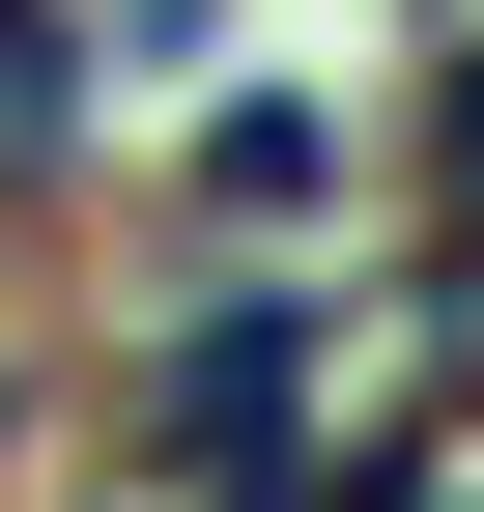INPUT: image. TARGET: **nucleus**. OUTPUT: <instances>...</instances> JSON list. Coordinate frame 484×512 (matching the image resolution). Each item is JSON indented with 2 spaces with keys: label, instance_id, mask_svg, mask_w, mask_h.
<instances>
[{
  "label": "nucleus",
  "instance_id": "nucleus-1",
  "mask_svg": "<svg viewBox=\"0 0 484 512\" xmlns=\"http://www.w3.org/2000/svg\"><path fill=\"white\" fill-rule=\"evenodd\" d=\"M57 114H86V57H57V0H0V171H29Z\"/></svg>",
  "mask_w": 484,
  "mask_h": 512
},
{
  "label": "nucleus",
  "instance_id": "nucleus-2",
  "mask_svg": "<svg viewBox=\"0 0 484 512\" xmlns=\"http://www.w3.org/2000/svg\"><path fill=\"white\" fill-rule=\"evenodd\" d=\"M428 342H484V57H456V285H428Z\"/></svg>",
  "mask_w": 484,
  "mask_h": 512
}]
</instances>
